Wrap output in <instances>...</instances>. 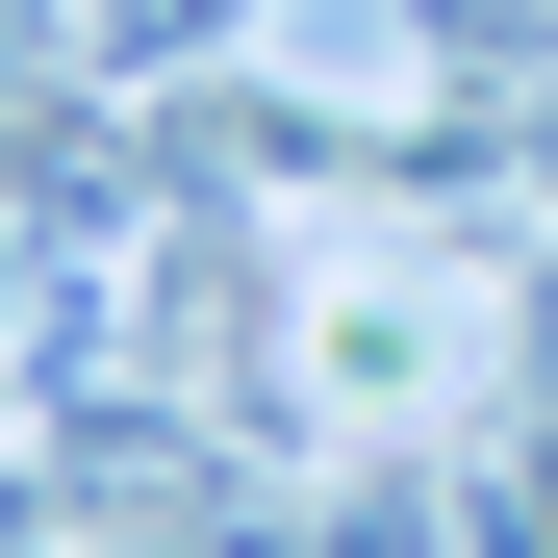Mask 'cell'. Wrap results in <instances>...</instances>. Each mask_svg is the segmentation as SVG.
<instances>
[{"instance_id": "6da1fadb", "label": "cell", "mask_w": 558, "mask_h": 558, "mask_svg": "<svg viewBox=\"0 0 558 558\" xmlns=\"http://www.w3.org/2000/svg\"><path fill=\"white\" fill-rule=\"evenodd\" d=\"M558 0H407V102H457V76H533Z\"/></svg>"}, {"instance_id": "7a4b0ae2", "label": "cell", "mask_w": 558, "mask_h": 558, "mask_svg": "<svg viewBox=\"0 0 558 558\" xmlns=\"http://www.w3.org/2000/svg\"><path fill=\"white\" fill-rule=\"evenodd\" d=\"M533 229H558V204H533Z\"/></svg>"}]
</instances>
